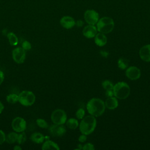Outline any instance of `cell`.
<instances>
[{"label": "cell", "mask_w": 150, "mask_h": 150, "mask_svg": "<svg viewBox=\"0 0 150 150\" xmlns=\"http://www.w3.org/2000/svg\"><path fill=\"white\" fill-rule=\"evenodd\" d=\"M105 108L104 102L98 98H93L90 99L87 104L88 112L94 117L101 115L104 113Z\"/></svg>", "instance_id": "obj_1"}, {"label": "cell", "mask_w": 150, "mask_h": 150, "mask_svg": "<svg viewBox=\"0 0 150 150\" xmlns=\"http://www.w3.org/2000/svg\"><path fill=\"white\" fill-rule=\"evenodd\" d=\"M97 125V121L95 117L90 115L82 118L79 125V129L81 134L89 135L95 129Z\"/></svg>", "instance_id": "obj_2"}, {"label": "cell", "mask_w": 150, "mask_h": 150, "mask_svg": "<svg viewBox=\"0 0 150 150\" xmlns=\"http://www.w3.org/2000/svg\"><path fill=\"white\" fill-rule=\"evenodd\" d=\"M97 24V29L100 33L107 34L110 33L114 28L113 19L108 16H104L99 19Z\"/></svg>", "instance_id": "obj_3"}, {"label": "cell", "mask_w": 150, "mask_h": 150, "mask_svg": "<svg viewBox=\"0 0 150 150\" xmlns=\"http://www.w3.org/2000/svg\"><path fill=\"white\" fill-rule=\"evenodd\" d=\"M114 96L117 98L122 100L127 98L130 94V87L127 83L120 81L114 85Z\"/></svg>", "instance_id": "obj_4"}, {"label": "cell", "mask_w": 150, "mask_h": 150, "mask_svg": "<svg viewBox=\"0 0 150 150\" xmlns=\"http://www.w3.org/2000/svg\"><path fill=\"white\" fill-rule=\"evenodd\" d=\"M36 100L35 94L29 90H23L18 95V102L23 106H30L33 105Z\"/></svg>", "instance_id": "obj_5"}, {"label": "cell", "mask_w": 150, "mask_h": 150, "mask_svg": "<svg viewBox=\"0 0 150 150\" xmlns=\"http://www.w3.org/2000/svg\"><path fill=\"white\" fill-rule=\"evenodd\" d=\"M51 120L54 124L63 125L67 121V114L62 109H56L51 114Z\"/></svg>", "instance_id": "obj_6"}, {"label": "cell", "mask_w": 150, "mask_h": 150, "mask_svg": "<svg viewBox=\"0 0 150 150\" xmlns=\"http://www.w3.org/2000/svg\"><path fill=\"white\" fill-rule=\"evenodd\" d=\"M11 126L13 130L16 132L25 131L26 128V122L25 119L21 117H16L13 119Z\"/></svg>", "instance_id": "obj_7"}, {"label": "cell", "mask_w": 150, "mask_h": 150, "mask_svg": "<svg viewBox=\"0 0 150 150\" xmlns=\"http://www.w3.org/2000/svg\"><path fill=\"white\" fill-rule=\"evenodd\" d=\"M12 57L15 63L22 64L25 62L26 59V50L22 47H16L12 50Z\"/></svg>", "instance_id": "obj_8"}, {"label": "cell", "mask_w": 150, "mask_h": 150, "mask_svg": "<svg viewBox=\"0 0 150 150\" xmlns=\"http://www.w3.org/2000/svg\"><path fill=\"white\" fill-rule=\"evenodd\" d=\"M84 18L88 25H95L99 20V15L95 10L88 9L84 13Z\"/></svg>", "instance_id": "obj_9"}, {"label": "cell", "mask_w": 150, "mask_h": 150, "mask_svg": "<svg viewBox=\"0 0 150 150\" xmlns=\"http://www.w3.org/2000/svg\"><path fill=\"white\" fill-rule=\"evenodd\" d=\"M49 131L51 135L54 137H60L64 135L66 132V128L63 125L53 124L49 128Z\"/></svg>", "instance_id": "obj_10"}, {"label": "cell", "mask_w": 150, "mask_h": 150, "mask_svg": "<svg viewBox=\"0 0 150 150\" xmlns=\"http://www.w3.org/2000/svg\"><path fill=\"white\" fill-rule=\"evenodd\" d=\"M126 76L131 80H136L141 76V71L139 69L135 66H130L126 70Z\"/></svg>", "instance_id": "obj_11"}, {"label": "cell", "mask_w": 150, "mask_h": 150, "mask_svg": "<svg viewBox=\"0 0 150 150\" xmlns=\"http://www.w3.org/2000/svg\"><path fill=\"white\" fill-rule=\"evenodd\" d=\"M60 23L62 27L69 29L72 28L76 25V22L71 16H64L60 19Z\"/></svg>", "instance_id": "obj_12"}, {"label": "cell", "mask_w": 150, "mask_h": 150, "mask_svg": "<svg viewBox=\"0 0 150 150\" xmlns=\"http://www.w3.org/2000/svg\"><path fill=\"white\" fill-rule=\"evenodd\" d=\"M97 29L94 25H88L86 26L83 29V35L87 38H94L97 34Z\"/></svg>", "instance_id": "obj_13"}, {"label": "cell", "mask_w": 150, "mask_h": 150, "mask_svg": "<svg viewBox=\"0 0 150 150\" xmlns=\"http://www.w3.org/2000/svg\"><path fill=\"white\" fill-rule=\"evenodd\" d=\"M141 59L146 62H150V45L143 46L139 51Z\"/></svg>", "instance_id": "obj_14"}, {"label": "cell", "mask_w": 150, "mask_h": 150, "mask_svg": "<svg viewBox=\"0 0 150 150\" xmlns=\"http://www.w3.org/2000/svg\"><path fill=\"white\" fill-rule=\"evenodd\" d=\"M105 106L109 110H114L115 109L118 105V102L116 97H108L105 103Z\"/></svg>", "instance_id": "obj_15"}, {"label": "cell", "mask_w": 150, "mask_h": 150, "mask_svg": "<svg viewBox=\"0 0 150 150\" xmlns=\"http://www.w3.org/2000/svg\"><path fill=\"white\" fill-rule=\"evenodd\" d=\"M107 42V39L105 34L102 33H98L94 36V42L98 46H104Z\"/></svg>", "instance_id": "obj_16"}, {"label": "cell", "mask_w": 150, "mask_h": 150, "mask_svg": "<svg viewBox=\"0 0 150 150\" xmlns=\"http://www.w3.org/2000/svg\"><path fill=\"white\" fill-rule=\"evenodd\" d=\"M46 137L40 132H35L32 134L30 137V140L35 144H42L44 142Z\"/></svg>", "instance_id": "obj_17"}, {"label": "cell", "mask_w": 150, "mask_h": 150, "mask_svg": "<svg viewBox=\"0 0 150 150\" xmlns=\"http://www.w3.org/2000/svg\"><path fill=\"white\" fill-rule=\"evenodd\" d=\"M42 149L43 150H47V149L59 150L60 149V148L57 145V144H56V142L50 140H46L43 142L42 146Z\"/></svg>", "instance_id": "obj_18"}, {"label": "cell", "mask_w": 150, "mask_h": 150, "mask_svg": "<svg viewBox=\"0 0 150 150\" xmlns=\"http://www.w3.org/2000/svg\"><path fill=\"white\" fill-rule=\"evenodd\" d=\"M7 38L8 39L9 43L11 46H16L18 43V38L17 36L12 32H8L7 33Z\"/></svg>", "instance_id": "obj_19"}, {"label": "cell", "mask_w": 150, "mask_h": 150, "mask_svg": "<svg viewBox=\"0 0 150 150\" xmlns=\"http://www.w3.org/2000/svg\"><path fill=\"white\" fill-rule=\"evenodd\" d=\"M18 134L16 132H9L7 135H6V139L5 141L8 144H13L15 142H16L17 139H18Z\"/></svg>", "instance_id": "obj_20"}, {"label": "cell", "mask_w": 150, "mask_h": 150, "mask_svg": "<svg viewBox=\"0 0 150 150\" xmlns=\"http://www.w3.org/2000/svg\"><path fill=\"white\" fill-rule=\"evenodd\" d=\"M66 122L67 127L71 129H75L79 126V122L77 120L73 118H69L68 120L66 121Z\"/></svg>", "instance_id": "obj_21"}, {"label": "cell", "mask_w": 150, "mask_h": 150, "mask_svg": "<svg viewBox=\"0 0 150 150\" xmlns=\"http://www.w3.org/2000/svg\"><path fill=\"white\" fill-rule=\"evenodd\" d=\"M6 101L9 104H15L18 102V95L15 93H11L8 94L6 97Z\"/></svg>", "instance_id": "obj_22"}, {"label": "cell", "mask_w": 150, "mask_h": 150, "mask_svg": "<svg viewBox=\"0 0 150 150\" xmlns=\"http://www.w3.org/2000/svg\"><path fill=\"white\" fill-rule=\"evenodd\" d=\"M129 64V61L128 60H127L125 58H120L118 59V62H117V64H118V67L122 69V70H124L125 69Z\"/></svg>", "instance_id": "obj_23"}, {"label": "cell", "mask_w": 150, "mask_h": 150, "mask_svg": "<svg viewBox=\"0 0 150 150\" xmlns=\"http://www.w3.org/2000/svg\"><path fill=\"white\" fill-rule=\"evenodd\" d=\"M26 139H27V137H26V135L25 132L24 131L21 132H20V134H18L16 142L19 145L23 144V143H25L26 142Z\"/></svg>", "instance_id": "obj_24"}, {"label": "cell", "mask_w": 150, "mask_h": 150, "mask_svg": "<svg viewBox=\"0 0 150 150\" xmlns=\"http://www.w3.org/2000/svg\"><path fill=\"white\" fill-rule=\"evenodd\" d=\"M102 86L103 87L105 90H112L113 87H114V84H112V83L111 81H110V80H106L103 81L102 83Z\"/></svg>", "instance_id": "obj_25"}, {"label": "cell", "mask_w": 150, "mask_h": 150, "mask_svg": "<svg viewBox=\"0 0 150 150\" xmlns=\"http://www.w3.org/2000/svg\"><path fill=\"white\" fill-rule=\"evenodd\" d=\"M36 124L39 127L41 128H48V124L47 122L42 118H38L36 120Z\"/></svg>", "instance_id": "obj_26"}, {"label": "cell", "mask_w": 150, "mask_h": 150, "mask_svg": "<svg viewBox=\"0 0 150 150\" xmlns=\"http://www.w3.org/2000/svg\"><path fill=\"white\" fill-rule=\"evenodd\" d=\"M85 115V111L83 108H79L76 112V117L78 119H82Z\"/></svg>", "instance_id": "obj_27"}, {"label": "cell", "mask_w": 150, "mask_h": 150, "mask_svg": "<svg viewBox=\"0 0 150 150\" xmlns=\"http://www.w3.org/2000/svg\"><path fill=\"white\" fill-rule=\"evenodd\" d=\"M22 47L25 50H30L31 49L32 45H31V43L29 41L25 40L22 43Z\"/></svg>", "instance_id": "obj_28"}, {"label": "cell", "mask_w": 150, "mask_h": 150, "mask_svg": "<svg viewBox=\"0 0 150 150\" xmlns=\"http://www.w3.org/2000/svg\"><path fill=\"white\" fill-rule=\"evenodd\" d=\"M82 149L83 150H94V146L91 143H87L83 146Z\"/></svg>", "instance_id": "obj_29"}, {"label": "cell", "mask_w": 150, "mask_h": 150, "mask_svg": "<svg viewBox=\"0 0 150 150\" xmlns=\"http://www.w3.org/2000/svg\"><path fill=\"white\" fill-rule=\"evenodd\" d=\"M6 139V135L5 134V132L0 129V145H2Z\"/></svg>", "instance_id": "obj_30"}, {"label": "cell", "mask_w": 150, "mask_h": 150, "mask_svg": "<svg viewBox=\"0 0 150 150\" xmlns=\"http://www.w3.org/2000/svg\"><path fill=\"white\" fill-rule=\"evenodd\" d=\"M86 139H87V136H86V135H84V134H81L80 137H79V142H81V143H83V142H84L86 141Z\"/></svg>", "instance_id": "obj_31"}, {"label": "cell", "mask_w": 150, "mask_h": 150, "mask_svg": "<svg viewBox=\"0 0 150 150\" xmlns=\"http://www.w3.org/2000/svg\"><path fill=\"white\" fill-rule=\"evenodd\" d=\"M105 96H107L108 97L113 96H114L113 90H105Z\"/></svg>", "instance_id": "obj_32"}, {"label": "cell", "mask_w": 150, "mask_h": 150, "mask_svg": "<svg viewBox=\"0 0 150 150\" xmlns=\"http://www.w3.org/2000/svg\"><path fill=\"white\" fill-rule=\"evenodd\" d=\"M4 78H5L4 73L2 71L0 70V85L3 83L4 80Z\"/></svg>", "instance_id": "obj_33"}, {"label": "cell", "mask_w": 150, "mask_h": 150, "mask_svg": "<svg viewBox=\"0 0 150 150\" xmlns=\"http://www.w3.org/2000/svg\"><path fill=\"white\" fill-rule=\"evenodd\" d=\"M83 24H84V23H83V21L81 19H79V20L77 21V22H76V25L78 27H81L83 25Z\"/></svg>", "instance_id": "obj_34"}, {"label": "cell", "mask_w": 150, "mask_h": 150, "mask_svg": "<svg viewBox=\"0 0 150 150\" xmlns=\"http://www.w3.org/2000/svg\"><path fill=\"white\" fill-rule=\"evenodd\" d=\"M4 105L3 104V103L2 102L0 101V114H1L2 112V111H4Z\"/></svg>", "instance_id": "obj_35"}, {"label": "cell", "mask_w": 150, "mask_h": 150, "mask_svg": "<svg viewBox=\"0 0 150 150\" xmlns=\"http://www.w3.org/2000/svg\"><path fill=\"white\" fill-rule=\"evenodd\" d=\"M13 149L14 150H21L22 149V148L20 146V145H15L14 147H13Z\"/></svg>", "instance_id": "obj_36"}, {"label": "cell", "mask_w": 150, "mask_h": 150, "mask_svg": "<svg viewBox=\"0 0 150 150\" xmlns=\"http://www.w3.org/2000/svg\"><path fill=\"white\" fill-rule=\"evenodd\" d=\"M101 55H102L103 56H104V57H106V56L108 54V53H107L106 52H105V51H101Z\"/></svg>", "instance_id": "obj_37"}]
</instances>
